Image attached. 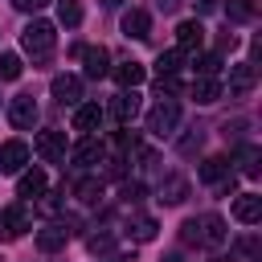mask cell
Here are the masks:
<instances>
[{"mask_svg": "<svg viewBox=\"0 0 262 262\" xmlns=\"http://www.w3.org/2000/svg\"><path fill=\"white\" fill-rule=\"evenodd\" d=\"M20 45H25V53H33V61H45L57 45V29L49 20H29L20 33Z\"/></svg>", "mask_w": 262, "mask_h": 262, "instance_id": "cell-1", "label": "cell"}, {"mask_svg": "<svg viewBox=\"0 0 262 262\" xmlns=\"http://www.w3.org/2000/svg\"><path fill=\"white\" fill-rule=\"evenodd\" d=\"M176 123H180V106H176V98H160L151 111H147V131L151 135H172L176 131Z\"/></svg>", "mask_w": 262, "mask_h": 262, "instance_id": "cell-2", "label": "cell"}, {"mask_svg": "<svg viewBox=\"0 0 262 262\" xmlns=\"http://www.w3.org/2000/svg\"><path fill=\"white\" fill-rule=\"evenodd\" d=\"M33 229V213H29V205H8L4 213H0V237H20V233H29Z\"/></svg>", "mask_w": 262, "mask_h": 262, "instance_id": "cell-3", "label": "cell"}, {"mask_svg": "<svg viewBox=\"0 0 262 262\" xmlns=\"http://www.w3.org/2000/svg\"><path fill=\"white\" fill-rule=\"evenodd\" d=\"M8 123L16 131H33L37 127V102H33V94H16L8 102Z\"/></svg>", "mask_w": 262, "mask_h": 262, "instance_id": "cell-4", "label": "cell"}, {"mask_svg": "<svg viewBox=\"0 0 262 262\" xmlns=\"http://www.w3.org/2000/svg\"><path fill=\"white\" fill-rule=\"evenodd\" d=\"M70 221H49V225H41L37 229V246L45 250V254H53V250H61L66 242H70Z\"/></svg>", "mask_w": 262, "mask_h": 262, "instance_id": "cell-5", "label": "cell"}, {"mask_svg": "<svg viewBox=\"0 0 262 262\" xmlns=\"http://www.w3.org/2000/svg\"><path fill=\"white\" fill-rule=\"evenodd\" d=\"M33 147H37V156L49 160V164L66 160V135H61V131H41V135L33 139Z\"/></svg>", "mask_w": 262, "mask_h": 262, "instance_id": "cell-6", "label": "cell"}, {"mask_svg": "<svg viewBox=\"0 0 262 262\" xmlns=\"http://www.w3.org/2000/svg\"><path fill=\"white\" fill-rule=\"evenodd\" d=\"M53 98H57L61 106H78V98H82V78H78V74H57V78H53Z\"/></svg>", "mask_w": 262, "mask_h": 262, "instance_id": "cell-7", "label": "cell"}, {"mask_svg": "<svg viewBox=\"0 0 262 262\" xmlns=\"http://www.w3.org/2000/svg\"><path fill=\"white\" fill-rule=\"evenodd\" d=\"M25 164H29V143L8 139L0 147V172H25Z\"/></svg>", "mask_w": 262, "mask_h": 262, "instance_id": "cell-8", "label": "cell"}, {"mask_svg": "<svg viewBox=\"0 0 262 262\" xmlns=\"http://www.w3.org/2000/svg\"><path fill=\"white\" fill-rule=\"evenodd\" d=\"M123 37H131V41L151 37V16H147L143 8H127V12H123Z\"/></svg>", "mask_w": 262, "mask_h": 262, "instance_id": "cell-9", "label": "cell"}, {"mask_svg": "<svg viewBox=\"0 0 262 262\" xmlns=\"http://www.w3.org/2000/svg\"><path fill=\"white\" fill-rule=\"evenodd\" d=\"M233 217H237L242 225H254V221L262 217V196H258V192H237V196H233Z\"/></svg>", "mask_w": 262, "mask_h": 262, "instance_id": "cell-10", "label": "cell"}, {"mask_svg": "<svg viewBox=\"0 0 262 262\" xmlns=\"http://www.w3.org/2000/svg\"><path fill=\"white\" fill-rule=\"evenodd\" d=\"M201 41H205V25H201V20H184V25L176 29V49H180V53H196Z\"/></svg>", "mask_w": 262, "mask_h": 262, "instance_id": "cell-11", "label": "cell"}, {"mask_svg": "<svg viewBox=\"0 0 262 262\" xmlns=\"http://www.w3.org/2000/svg\"><path fill=\"white\" fill-rule=\"evenodd\" d=\"M45 188H49V180H45V172H41V168H33V172H20V184H16V196H25V201H37V196H45Z\"/></svg>", "mask_w": 262, "mask_h": 262, "instance_id": "cell-12", "label": "cell"}, {"mask_svg": "<svg viewBox=\"0 0 262 262\" xmlns=\"http://www.w3.org/2000/svg\"><path fill=\"white\" fill-rule=\"evenodd\" d=\"M111 115H115L119 123H131V119L139 115V94H135V90H119L115 102H111Z\"/></svg>", "mask_w": 262, "mask_h": 262, "instance_id": "cell-13", "label": "cell"}, {"mask_svg": "<svg viewBox=\"0 0 262 262\" xmlns=\"http://www.w3.org/2000/svg\"><path fill=\"white\" fill-rule=\"evenodd\" d=\"M98 127H102V106H98V102H82V106L74 111V131H86V135H90V131H98Z\"/></svg>", "mask_w": 262, "mask_h": 262, "instance_id": "cell-14", "label": "cell"}, {"mask_svg": "<svg viewBox=\"0 0 262 262\" xmlns=\"http://www.w3.org/2000/svg\"><path fill=\"white\" fill-rule=\"evenodd\" d=\"M82 61H86V78H106L111 74V53L98 45V49H82Z\"/></svg>", "mask_w": 262, "mask_h": 262, "instance_id": "cell-15", "label": "cell"}, {"mask_svg": "<svg viewBox=\"0 0 262 262\" xmlns=\"http://www.w3.org/2000/svg\"><path fill=\"white\" fill-rule=\"evenodd\" d=\"M143 78H147V66H143V61H123V66H115V82H119L123 90H135Z\"/></svg>", "mask_w": 262, "mask_h": 262, "instance_id": "cell-16", "label": "cell"}, {"mask_svg": "<svg viewBox=\"0 0 262 262\" xmlns=\"http://www.w3.org/2000/svg\"><path fill=\"white\" fill-rule=\"evenodd\" d=\"M254 61H242V66H233L229 70V94H246V90H254Z\"/></svg>", "mask_w": 262, "mask_h": 262, "instance_id": "cell-17", "label": "cell"}, {"mask_svg": "<svg viewBox=\"0 0 262 262\" xmlns=\"http://www.w3.org/2000/svg\"><path fill=\"white\" fill-rule=\"evenodd\" d=\"M160 201H164V205H184V201H188V180H184V176H168V180L160 184Z\"/></svg>", "mask_w": 262, "mask_h": 262, "instance_id": "cell-18", "label": "cell"}, {"mask_svg": "<svg viewBox=\"0 0 262 262\" xmlns=\"http://www.w3.org/2000/svg\"><path fill=\"white\" fill-rule=\"evenodd\" d=\"M98 160H102V143H98L94 135H86V139L74 147V164H78V168H90V164H98Z\"/></svg>", "mask_w": 262, "mask_h": 262, "instance_id": "cell-19", "label": "cell"}, {"mask_svg": "<svg viewBox=\"0 0 262 262\" xmlns=\"http://www.w3.org/2000/svg\"><path fill=\"white\" fill-rule=\"evenodd\" d=\"M221 242H225V221L217 213L201 217V246H221Z\"/></svg>", "mask_w": 262, "mask_h": 262, "instance_id": "cell-20", "label": "cell"}, {"mask_svg": "<svg viewBox=\"0 0 262 262\" xmlns=\"http://www.w3.org/2000/svg\"><path fill=\"white\" fill-rule=\"evenodd\" d=\"M225 176H229V160H225V156H209V160L201 164V180H205V184H221Z\"/></svg>", "mask_w": 262, "mask_h": 262, "instance_id": "cell-21", "label": "cell"}, {"mask_svg": "<svg viewBox=\"0 0 262 262\" xmlns=\"http://www.w3.org/2000/svg\"><path fill=\"white\" fill-rule=\"evenodd\" d=\"M74 196H78L82 205H98V201H102V180H98V176L78 180V184H74Z\"/></svg>", "mask_w": 262, "mask_h": 262, "instance_id": "cell-22", "label": "cell"}, {"mask_svg": "<svg viewBox=\"0 0 262 262\" xmlns=\"http://www.w3.org/2000/svg\"><path fill=\"white\" fill-rule=\"evenodd\" d=\"M192 98L196 102H217L221 98V82L217 78H192Z\"/></svg>", "mask_w": 262, "mask_h": 262, "instance_id": "cell-23", "label": "cell"}, {"mask_svg": "<svg viewBox=\"0 0 262 262\" xmlns=\"http://www.w3.org/2000/svg\"><path fill=\"white\" fill-rule=\"evenodd\" d=\"M192 70H196V78H217V74H221V53H201V57H192Z\"/></svg>", "mask_w": 262, "mask_h": 262, "instance_id": "cell-24", "label": "cell"}, {"mask_svg": "<svg viewBox=\"0 0 262 262\" xmlns=\"http://www.w3.org/2000/svg\"><path fill=\"white\" fill-rule=\"evenodd\" d=\"M258 160H262V151H258L254 143H246V147L237 151V172H242V176H258Z\"/></svg>", "mask_w": 262, "mask_h": 262, "instance_id": "cell-25", "label": "cell"}, {"mask_svg": "<svg viewBox=\"0 0 262 262\" xmlns=\"http://www.w3.org/2000/svg\"><path fill=\"white\" fill-rule=\"evenodd\" d=\"M57 20H61L66 29L82 25V0H57Z\"/></svg>", "mask_w": 262, "mask_h": 262, "instance_id": "cell-26", "label": "cell"}, {"mask_svg": "<svg viewBox=\"0 0 262 262\" xmlns=\"http://www.w3.org/2000/svg\"><path fill=\"white\" fill-rule=\"evenodd\" d=\"M180 66H184V53H180V49H168V53L156 57V74H160V78H164V74H176Z\"/></svg>", "mask_w": 262, "mask_h": 262, "instance_id": "cell-27", "label": "cell"}, {"mask_svg": "<svg viewBox=\"0 0 262 262\" xmlns=\"http://www.w3.org/2000/svg\"><path fill=\"white\" fill-rule=\"evenodd\" d=\"M225 12H229V20H254L258 4H254V0H229V4H225Z\"/></svg>", "mask_w": 262, "mask_h": 262, "instance_id": "cell-28", "label": "cell"}, {"mask_svg": "<svg viewBox=\"0 0 262 262\" xmlns=\"http://www.w3.org/2000/svg\"><path fill=\"white\" fill-rule=\"evenodd\" d=\"M20 70H25V66H20L16 53H0V82H16Z\"/></svg>", "mask_w": 262, "mask_h": 262, "instance_id": "cell-29", "label": "cell"}, {"mask_svg": "<svg viewBox=\"0 0 262 262\" xmlns=\"http://www.w3.org/2000/svg\"><path fill=\"white\" fill-rule=\"evenodd\" d=\"M180 242H184V246H201V217H188V221L180 225Z\"/></svg>", "mask_w": 262, "mask_h": 262, "instance_id": "cell-30", "label": "cell"}, {"mask_svg": "<svg viewBox=\"0 0 262 262\" xmlns=\"http://www.w3.org/2000/svg\"><path fill=\"white\" fill-rule=\"evenodd\" d=\"M131 237H135V242H151V237H156V221H151V217H139V221L131 225Z\"/></svg>", "mask_w": 262, "mask_h": 262, "instance_id": "cell-31", "label": "cell"}, {"mask_svg": "<svg viewBox=\"0 0 262 262\" xmlns=\"http://www.w3.org/2000/svg\"><path fill=\"white\" fill-rule=\"evenodd\" d=\"M111 242H115L111 233H90V237H86V246H90V254H102V250H111Z\"/></svg>", "mask_w": 262, "mask_h": 262, "instance_id": "cell-32", "label": "cell"}, {"mask_svg": "<svg viewBox=\"0 0 262 262\" xmlns=\"http://www.w3.org/2000/svg\"><path fill=\"white\" fill-rule=\"evenodd\" d=\"M139 196H143V184H139V180H127V184H123V201H127V205H135Z\"/></svg>", "mask_w": 262, "mask_h": 262, "instance_id": "cell-33", "label": "cell"}, {"mask_svg": "<svg viewBox=\"0 0 262 262\" xmlns=\"http://www.w3.org/2000/svg\"><path fill=\"white\" fill-rule=\"evenodd\" d=\"M196 147H201V131H196V135H184V139H180V151H184V156H192Z\"/></svg>", "mask_w": 262, "mask_h": 262, "instance_id": "cell-34", "label": "cell"}, {"mask_svg": "<svg viewBox=\"0 0 262 262\" xmlns=\"http://www.w3.org/2000/svg\"><path fill=\"white\" fill-rule=\"evenodd\" d=\"M12 4H16L20 12H37V8H45L49 0H12Z\"/></svg>", "mask_w": 262, "mask_h": 262, "instance_id": "cell-35", "label": "cell"}, {"mask_svg": "<svg viewBox=\"0 0 262 262\" xmlns=\"http://www.w3.org/2000/svg\"><path fill=\"white\" fill-rule=\"evenodd\" d=\"M102 262H135L131 254H111V258H102Z\"/></svg>", "mask_w": 262, "mask_h": 262, "instance_id": "cell-36", "label": "cell"}, {"mask_svg": "<svg viewBox=\"0 0 262 262\" xmlns=\"http://www.w3.org/2000/svg\"><path fill=\"white\" fill-rule=\"evenodd\" d=\"M160 262H184V258H180V254H168V258H160Z\"/></svg>", "mask_w": 262, "mask_h": 262, "instance_id": "cell-37", "label": "cell"}, {"mask_svg": "<svg viewBox=\"0 0 262 262\" xmlns=\"http://www.w3.org/2000/svg\"><path fill=\"white\" fill-rule=\"evenodd\" d=\"M102 4H106V8H119V4H123V0H102Z\"/></svg>", "mask_w": 262, "mask_h": 262, "instance_id": "cell-38", "label": "cell"}, {"mask_svg": "<svg viewBox=\"0 0 262 262\" xmlns=\"http://www.w3.org/2000/svg\"><path fill=\"white\" fill-rule=\"evenodd\" d=\"M213 262H225V258H213Z\"/></svg>", "mask_w": 262, "mask_h": 262, "instance_id": "cell-39", "label": "cell"}]
</instances>
